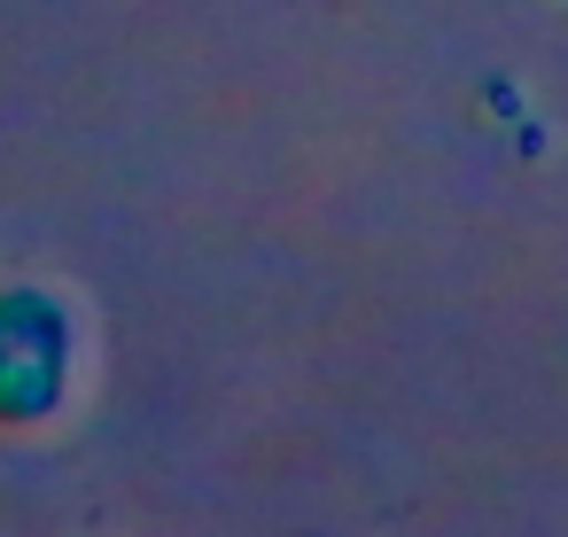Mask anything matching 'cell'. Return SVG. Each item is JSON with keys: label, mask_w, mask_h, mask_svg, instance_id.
Wrapping results in <instances>:
<instances>
[{"label": "cell", "mask_w": 568, "mask_h": 537, "mask_svg": "<svg viewBox=\"0 0 568 537\" xmlns=\"http://www.w3.org/2000/svg\"><path fill=\"white\" fill-rule=\"evenodd\" d=\"M71 397V312L48 288H0V428H40Z\"/></svg>", "instance_id": "cell-1"}]
</instances>
